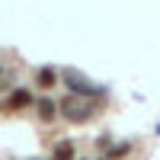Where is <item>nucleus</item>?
Listing matches in <instances>:
<instances>
[{"mask_svg":"<svg viewBox=\"0 0 160 160\" xmlns=\"http://www.w3.org/2000/svg\"><path fill=\"white\" fill-rule=\"evenodd\" d=\"M102 109V102H93V99H77V96H64L58 102V115L71 125H87L90 118H96V112Z\"/></svg>","mask_w":160,"mask_h":160,"instance_id":"f257e3e1","label":"nucleus"},{"mask_svg":"<svg viewBox=\"0 0 160 160\" xmlns=\"http://www.w3.org/2000/svg\"><path fill=\"white\" fill-rule=\"evenodd\" d=\"M64 83H68L71 90V96L77 99H93V102H106V96H109V90L106 87H96V83H90V80L83 74H77V71H64Z\"/></svg>","mask_w":160,"mask_h":160,"instance_id":"f03ea898","label":"nucleus"},{"mask_svg":"<svg viewBox=\"0 0 160 160\" xmlns=\"http://www.w3.org/2000/svg\"><path fill=\"white\" fill-rule=\"evenodd\" d=\"M35 102V96L26 87H16V90H10V96H7V102H3V109H10V112H22V109H29V106Z\"/></svg>","mask_w":160,"mask_h":160,"instance_id":"7ed1b4c3","label":"nucleus"},{"mask_svg":"<svg viewBox=\"0 0 160 160\" xmlns=\"http://www.w3.org/2000/svg\"><path fill=\"white\" fill-rule=\"evenodd\" d=\"M32 106H35V112H38V118H42L45 125H51V122L58 118V102L51 99V96H38Z\"/></svg>","mask_w":160,"mask_h":160,"instance_id":"20e7f679","label":"nucleus"},{"mask_svg":"<svg viewBox=\"0 0 160 160\" xmlns=\"http://www.w3.org/2000/svg\"><path fill=\"white\" fill-rule=\"evenodd\" d=\"M74 157H77V144L68 141V138L58 141L55 148H51V160H74Z\"/></svg>","mask_w":160,"mask_h":160,"instance_id":"39448f33","label":"nucleus"},{"mask_svg":"<svg viewBox=\"0 0 160 160\" xmlns=\"http://www.w3.org/2000/svg\"><path fill=\"white\" fill-rule=\"evenodd\" d=\"M35 83L42 87V90H51L58 83V68H38L35 71Z\"/></svg>","mask_w":160,"mask_h":160,"instance_id":"423d86ee","label":"nucleus"},{"mask_svg":"<svg viewBox=\"0 0 160 160\" xmlns=\"http://www.w3.org/2000/svg\"><path fill=\"white\" fill-rule=\"evenodd\" d=\"M135 151V144L131 141H118V144H109V151H106V160H122Z\"/></svg>","mask_w":160,"mask_h":160,"instance_id":"0eeeda50","label":"nucleus"},{"mask_svg":"<svg viewBox=\"0 0 160 160\" xmlns=\"http://www.w3.org/2000/svg\"><path fill=\"white\" fill-rule=\"evenodd\" d=\"M0 77H3V68H0Z\"/></svg>","mask_w":160,"mask_h":160,"instance_id":"6e6552de","label":"nucleus"},{"mask_svg":"<svg viewBox=\"0 0 160 160\" xmlns=\"http://www.w3.org/2000/svg\"><path fill=\"white\" fill-rule=\"evenodd\" d=\"M48 160H51V157H48Z\"/></svg>","mask_w":160,"mask_h":160,"instance_id":"1a4fd4ad","label":"nucleus"},{"mask_svg":"<svg viewBox=\"0 0 160 160\" xmlns=\"http://www.w3.org/2000/svg\"><path fill=\"white\" fill-rule=\"evenodd\" d=\"M102 160H106V157H102Z\"/></svg>","mask_w":160,"mask_h":160,"instance_id":"9d476101","label":"nucleus"}]
</instances>
